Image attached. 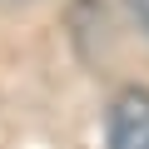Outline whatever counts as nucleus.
I'll list each match as a JSON object with an SVG mask.
<instances>
[{"label":"nucleus","mask_w":149,"mask_h":149,"mask_svg":"<svg viewBox=\"0 0 149 149\" xmlns=\"http://www.w3.org/2000/svg\"><path fill=\"white\" fill-rule=\"evenodd\" d=\"M109 149H149V90H119L114 95Z\"/></svg>","instance_id":"f257e3e1"},{"label":"nucleus","mask_w":149,"mask_h":149,"mask_svg":"<svg viewBox=\"0 0 149 149\" xmlns=\"http://www.w3.org/2000/svg\"><path fill=\"white\" fill-rule=\"evenodd\" d=\"M129 10H134V20H139V30L149 35V0H129Z\"/></svg>","instance_id":"f03ea898"}]
</instances>
